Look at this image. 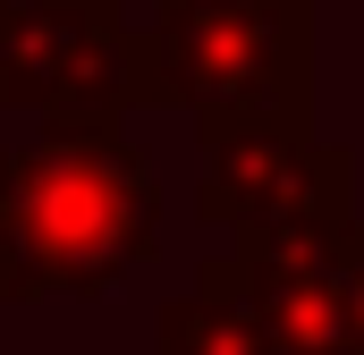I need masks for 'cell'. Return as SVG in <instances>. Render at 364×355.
I'll return each instance as SVG.
<instances>
[{
	"mask_svg": "<svg viewBox=\"0 0 364 355\" xmlns=\"http://www.w3.org/2000/svg\"><path fill=\"white\" fill-rule=\"evenodd\" d=\"M9 195L34 296L93 305L161 254V178L119 127H43L26 153H9Z\"/></svg>",
	"mask_w": 364,
	"mask_h": 355,
	"instance_id": "obj_1",
	"label": "cell"
},
{
	"mask_svg": "<svg viewBox=\"0 0 364 355\" xmlns=\"http://www.w3.org/2000/svg\"><path fill=\"white\" fill-rule=\"evenodd\" d=\"M144 102L186 110L195 136L314 127V0H161L136 34Z\"/></svg>",
	"mask_w": 364,
	"mask_h": 355,
	"instance_id": "obj_2",
	"label": "cell"
},
{
	"mask_svg": "<svg viewBox=\"0 0 364 355\" xmlns=\"http://www.w3.org/2000/svg\"><path fill=\"white\" fill-rule=\"evenodd\" d=\"M0 110L51 127H119L144 110L127 0H0Z\"/></svg>",
	"mask_w": 364,
	"mask_h": 355,
	"instance_id": "obj_3",
	"label": "cell"
},
{
	"mask_svg": "<svg viewBox=\"0 0 364 355\" xmlns=\"http://www.w3.org/2000/svg\"><path fill=\"white\" fill-rule=\"evenodd\" d=\"M195 212L229 237L255 229H348L356 220V153L314 144V127H246L203 144Z\"/></svg>",
	"mask_w": 364,
	"mask_h": 355,
	"instance_id": "obj_4",
	"label": "cell"
},
{
	"mask_svg": "<svg viewBox=\"0 0 364 355\" xmlns=\"http://www.w3.org/2000/svg\"><path fill=\"white\" fill-rule=\"evenodd\" d=\"M331 237L339 229H255L195 271V288L237 296L279 355H356L339 279H331Z\"/></svg>",
	"mask_w": 364,
	"mask_h": 355,
	"instance_id": "obj_5",
	"label": "cell"
},
{
	"mask_svg": "<svg viewBox=\"0 0 364 355\" xmlns=\"http://www.w3.org/2000/svg\"><path fill=\"white\" fill-rule=\"evenodd\" d=\"M153 355H279V347L263 339V322H255L237 296L186 288V296H170V305L153 313Z\"/></svg>",
	"mask_w": 364,
	"mask_h": 355,
	"instance_id": "obj_6",
	"label": "cell"
},
{
	"mask_svg": "<svg viewBox=\"0 0 364 355\" xmlns=\"http://www.w3.org/2000/svg\"><path fill=\"white\" fill-rule=\"evenodd\" d=\"M331 279H339V305H348V339L364 355V220H348L331 237Z\"/></svg>",
	"mask_w": 364,
	"mask_h": 355,
	"instance_id": "obj_7",
	"label": "cell"
},
{
	"mask_svg": "<svg viewBox=\"0 0 364 355\" xmlns=\"http://www.w3.org/2000/svg\"><path fill=\"white\" fill-rule=\"evenodd\" d=\"M0 305H34L26 237H17V195H9V153H0Z\"/></svg>",
	"mask_w": 364,
	"mask_h": 355,
	"instance_id": "obj_8",
	"label": "cell"
}]
</instances>
